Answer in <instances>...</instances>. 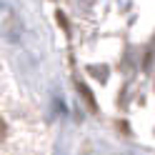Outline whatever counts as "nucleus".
<instances>
[{
    "label": "nucleus",
    "instance_id": "obj_1",
    "mask_svg": "<svg viewBox=\"0 0 155 155\" xmlns=\"http://www.w3.org/2000/svg\"><path fill=\"white\" fill-rule=\"evenodd\" d=\"M80 93L85 95V100H88V103H90V108H95V103H93V98H90V90H88V88H85V85H80Z\"/></svg>",
    "mask_w": 155,
    "mask_h": 155
},
{
    "label": "nucleus",
    "instance_id": "obj_2",
    "mask_svg": "<svg viewBox=\"0 0 155 155\" xmlns=\"http://www.w3.org/2000/svg\"><path fill=\"white\" fill-rule=\"evenodd\" d=\"M5 133H8V125H5V120H0V140L5 138Z\"/></svg>",
    "mask_w": 155,
    "mask_h": 155
}]
</instances>
